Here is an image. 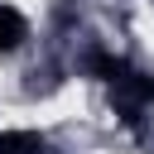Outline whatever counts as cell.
I'll use <instances>...</instances> for the list:
<instances>
[{
  "label": "cell",
  "instance_id": "obj_1",
  "mask_svg": "<svg viewBox=\"0 0 154 154\" xmlns=\"http://www.w3.org/2000/svg\"><path fill=\"white\" fill-rule=\"evenodd\" d=\"M106 87H111V106L120 111V120H125V125H140V120H144V111L154 106V77H149V72H140V67H130V63H120V67H116V77H111Z\"/></svg>",
  "mask_w": 154,
  "mask_h": 154
},
{
  "label": "cell",
  "instance_id": "obj_2",
  "mask_svg": "<svg viewBox=\"0 0 154 154\" xmlns=\"http://www.w3.org/2000/svg\"><path fill=\"white\" fill-rule=\"evenodd\" d=\"M29 38V14L19 5H0V53H19Z\"/></svg>",
  "mask_w": 154,
  "mask_h": 154
},
{
  "label": "cell",
  "instance_id": "obj_3",
  "mask_svg": "<svg viewBox=\"0 0 154 154\" xmlns=\"http://www.w3.org/2000/svg\"><path fill=\"white\" fill-rule=\"evenodd\" d=\"M43 135L38 130H0V154H43Z\"/></svg>",
  "mask_w": 154,
  "mask_h": 154
}]
</instances>
